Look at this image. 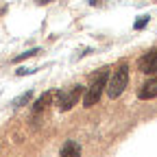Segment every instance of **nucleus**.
<instances>
[{
    "label": "nucleus",
    "instance_id": "nucleus-4",
    "mask_svg": "<svg viewBox=\"0 0 157 157\" xmlns=\"http://www.w3.org/2000/svg\"><path fill=\"white\" fill-rule=\"evenodd\" d=\"M137 68H140V72H144V74L157 72V48L151 50V52H146L140 61H137Z\"/></svg>",
    "mask_w": 157,
    "mask_h": 157
},
{
    "label": "nucleus",
    "instance_id": "nucleus-10",
    "mask_svg": "<svg viewBox=\"0 0 157 157\" xmlns=\"http://www.w3.org/2000/svg\"><path fill=\"white\" fill-rule=\"evenodd\" d=\"M146 22H148V17H142V20H137V22H135V29H142V26H146Z\"/></svg>",
    "mask_w": 157,
    "mask_h": 157
},
{
    "label": "nucleus",
    "instance_id": "nucleus-8",
    "mask_svg": "<svg viewBox=\"0 0 157 157\" xmlns=\"http://www.w3.org/2000/svg\"><path fill=\"white\" fill-rule=\"evenodd\" d=\"M31 96H33L31 92H26V94H22V96H20V98H15V101H13V105H15V107H22L24 103H29V101H31Z\"/></svg>",
    "mask_w": 157,
    "mask_h": 157
},
{
    "label": "nucleus",
    "instance_id": "nucleus-3",
    "mask_svg": "<svg viewBox=\"0 0 157 157\" xmlns=\"http://www.w3.org/2000/svg\"><path fill=\"white\" fill-rule=\"evenodd\" d=\"M83 96V85H74L68 92H59V109L61 111H70Z\"/></svg>",
    "mask_w": 157,
    "mask_h": 157
},
{
    "label": "nucleus",
    "instance_id": "nucleus-6",
    "mask_svg": "<svg viewBox=\"0 0 157 157\" xmlns=\"http://www.w3.org/2000/svg\"><path fill=\"white\" fill-rule=\"evenodd\" d=\"M52 96H55L52 92H46V94H42V96H39L37 101H35V105H33V113H39V111H44V109L50 105Z\"/></svg>",
    "mask_w": 157,
    "mask_h": 157
},
{
    "label": "nucleus",
    "instance_id": "nucleus-9",
    "mask_svg": "<svg viewBox=\"0 0 157 157\" xmlns=\"http://www.w3.org/2000/svg\"><path fill=\"white\" fill-rule=\"evenodd\" d=\"M39 52V48H33V50H26V52H22L20 57H15V61H22V59H26V57H33V55H37Z\"/></svg>",
    "mask_w": 157,
    "mask_h": 157
},
{
    "label": "nucleus",
    "instance_id": "nucleus-5",
    "mask_svg": "<svg viewBox=\"0 0 157 157\" xmlns=\"http://www.w3.org/2000/svg\"><path fill=\"white\" fill-rule=\"evenodd\" d=\"M157 96V76H153L151 81H146L140 92H137V98H142V101H151V98Z\"/></svg>",
    "mask_w": 157,
    "mask_h": 157
},
{
    "label": "nucleus",
    "instance_id": "nucleus-1",
    "mask_svg": "<svg viewBox=\"0 0 157 157\" xmlns=\"http://www.w3.org/2000/svg\"><path fill=\"white\" fill-rule=\"evenodd\" d=\"M107 70L103 68V70H98L94 76H92V81H90V87L85 90V94H83V105L85 107H92V105H96L98 101H101V96H103V92H105V87H107Z\"/></svg>",
    "mask_w": 157,
    "mask_h": 157
},
{
    "label": "nucleus",
    "instance_id": "nucleus-7",
    "mask_svg": "<svg viewBox=\"0 0 157 157\" xmlns=\"http://www.w3.org/2000/svg\"><path fill=\"white\" fill-rule=\"evenodd\" d=\"M61 157H81V146L76 142H66V146L61 148Z\"/></svg>",
    "mask_w": 157,
    "mask_h": 157
},
{
    "label": "nucleus",
    "instance_id": "nucleus-2",
    "mask_svg": "<svg viewBox=\"0 0 157 157\" xmlns=\"http://www.w3.org/2000/svg\"><path fill=\"white\" fill-rule=\"evenodd\" d=\"M127 83H129V68L127 63H122L120 68H118L111 76H109V81H107V96L109 98H118L124 90H127Z\"/></svg>",
    "mask_w": 157,
    "mask_h": 157
}]
</instances>
